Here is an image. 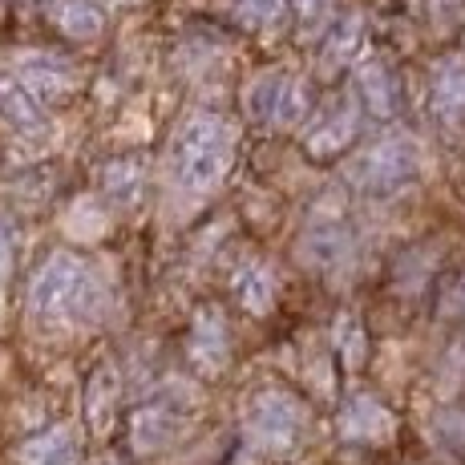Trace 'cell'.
Masks as SVG:
<instances>
[{"mask_svg":"<svg viewBox=\"0 0 465 465\" xmlns=\"http://www.w3.org/2000/svg\"><path fill=\"white\" fill-rule=\"evenodd\" d=\"M231 340H227V324L223 316H214L211 308H203L191 324V361L199 372H219L227 364V352H231Z\"/></svg>","mask_w":465,"mask_h":465,"instance_id":"6","label":"cell"},{"mask_svg":"<svg viewBox=\"0 0 465 465\" xmlns=\"http://www.w3.org/2000/svg\"><path fill=\"white\" fill-rule=\"evenodd\" d=\"M21 461L25 465H77V445L65 429H49V433L25 441Z\"/></svg>","mask_w":465,"mask_h":465,"instance_id":"12","label":"cell"},{"mask_svg":"<svg viewBox=\"0 0 465 465\" xmlns=\"http://www.w3.org/2000/svg\"><path fill=\"white\" fill-rule=\"evenodd\" d=\"M21 85L29 97L37 102H53V97H65L74 89V65L53 53H29L21 61Z\"/></svg>","mask_w":465,"mask_h":465,"instance_id":"5","label":"cell"},{"mask_svg":"<svg viewBox=\"0 0 465 465\" xmlns=\"http://www.w3.org/2000/svg\"><path fill=\"white\" fill-rule=\"evenodd\" d=\"M340 429H344V437H352V441H381V437H389L392 417L384 413L372 397H356L352 405L344 409Z\"/></svg>","mask_w":465,"mask_h":465,"instance_id":"10","label":"cell"},{"mask_svg":"<svg viewBox=\"0 0 465 465\" xmlns=\"http://www.w3.org/2000/svg\"><path fill=\"white\" fill-rule=\"evenodd\" d=\"M8 263H13V243H8V231L0 227V280L8 275Z\"/></svg>","mask_w":465,"mask_h":465,"instance_id":"19","label":"cell"},{"mask_svg":"<svg viewBox=\"0 0 465 465\" xmlns=\"http://www.w3.org/2000/svg\"><path fill=\"white\" fill-rule=\"evenodd\" d=\"M235 154V130L223 118H191L170 146V178L186 194H207L227 174Z\"/></svg>","mask_w":465,"mask_h":465,"instance_id":"2","label":"cell"},{"mask_svg":"<svg viewBox=\"0 0 465 465\" xmlns=\"http://www.w3.org/2000/svg\"><path fill=\"white\" fill-rule=\"evenodd\" d=\"M288 13V0H235V16L247 29H275Z\"/></svg>","mask_w":465,"mask_h":465,"instance_id":"16","label":"cell"},{"mask_svg":"<svg viewBox=\"0 0 465 465\" xmlns=\"http://www.w3.org/2000/svg\"><path fill=\"white\" fill-rule=\"evenodd\" d=\"M352 118L356 114H352V105H348L344 97H340V102H328L324 114H320V122L308 130V150L312 154H332V150H340L356 130Z\"/></svg>","mask_w":465,"mask_h":465,"instance_id":"8","label":"cell"},{"mask_svg":"<svg viewBox=\"0 0 465 465\" xmlns=\"http://www.w3.org/2000/svg\"><path fill=\"white\" fill-rule=\"evenodd\" d=\"M409 154L401 146H377L369 150V154L361 158V166H356V178H361L369 191H392L397 183H405L409 178Z\"/></svg>","mask_w":465,"mask_h":465,"instance_id":"7","label":"cell"},{"mask_svg":"<svg viewBox=\"0 0 465 465\" xmlns=\"http://www.w3.org/2000/svg\"><path fill=\"white\" fill-rule=\"evenodd\" d=\"M303 429H308V409L283 389L255 392L252 405H247V437L259 450H292L303 437Z\"/></svg>","mask_w":465,"mask_h":465,"instance_id":"3","label":"cell"},{"mask_svg":"<svg viewBox=\"0 0 465 465\" xmlns=\"http://www.w3.org/2000/svg\"><path fill=\"white\" fill-rule=\"evenodd\" d=\"M142 191H146V166L138 158H114L105 166V194H114L122 207H134Z\"/></svg>","mask_w":465,"mask_h":465,"instance_id":"13","label":"cell"},{"mask_svg":"<svg viewBox=\"0 0 465 465\" xmlns=\"http://www.w3.org/2000/svg\"><path fill=\"white\" fill-rule=\"evenodd\" d=\"M247 114L263 126H296L308 114V94L303 82L292 74H259L247 85Z\"/></svg>","mask_w":465,"mask_h":465,"instance_id":"4","label":"cell"},{"mask_svg":"<svg viewBox=\"0 0 465 465\" xmlns=\"http://www.w3.org/2000/svg\"><path fill=\"white\" fill-rule=\"evenodd\" d=\"M344 252H348V239L332 223H316V227H308V235H303V259L316 267H332L336 259H344Z\"/></svg>","mask_w":465,"mask_h":465,"instance_id":"14","label":"cell"},{"mask_svg":"<svg viewBox=\"0 0 465 465\" xmlns=\"http://www.w3.org/2000/svg\"><path fill=\"white\" fill-rule=\"evenodd\" d=\"M29 303L33 316L49 320V324H89L105 312V292L82 259L53 255L33 280Z\"/></svg>","mask_w":465,"mask_h":465,"instance_id":"1","label":"cell"},{"mask_svg":"<svg viewBox=\"0 0 465 465\" xmlns=\"http://www.w3.org/2000/svg\"><path fill=\"white\" fill-rule=\"evenodd\" d=\"M114 397H118V389H114V377H110V372H97V377L89 381V397H85V405H89V413H94V425L97 429L110 425Z\"/></svg>","mask_w":465,"mask_h":465,"instance_id":"17","label":"cell"},{"mask_svg":"<svg viewBox=\"0 0 465 465\" xmlns=\"http://www.w3.org/2000/svg\"><path fill=\"white\" fill-rule=\"evenodd\" d=\"M49 16L69 37H94V33L102 29V8H97L94 0H53Z\"/></svg>","mask_w":465,"mask_h":465,"instance_id":"11","label":"cell"},{"mask_svg":"<svg viewBox=\"0 0 465 465\" xmlns=\"http://www.w3.org/2000/svg\"><path fill=\"white\" fill-rule=\"evenodd\" d=\"M300 13H303L308 29H320V25L328 21V0H300Z\"/></svg>","mask_w":465,"mask_h":465,"instance_id":"18","label":"cell"},{"mask_svg":"<svg viewBox=\"0 0 465 465\" xmlns=\"http://www.w3.org/2000/svg\"><path fill=\"white\" fill-rule=\"evenodd\" d=\"M235 292H239V303L252 312H267L275 303V275L267 272L263 263H247L235 280Z\"/></svg>","mask_w":465,"mask_h":465,"instance_id":"15","label":"cell"},{"mask_svg":"<svg viewBox=\"0 0 465 465\" xmlns=\"http://www.w3.org/2000/svg\"><path fill=\"white\" fill-rule=\"evenodd\" d=\"M174 433H178V409H170V405H146L130 425V441L142 453L163 450Z\"/></svg>","mask_w":465,"mask_h":465,"instance_id":"9","label":"cell"}]
</instances>
